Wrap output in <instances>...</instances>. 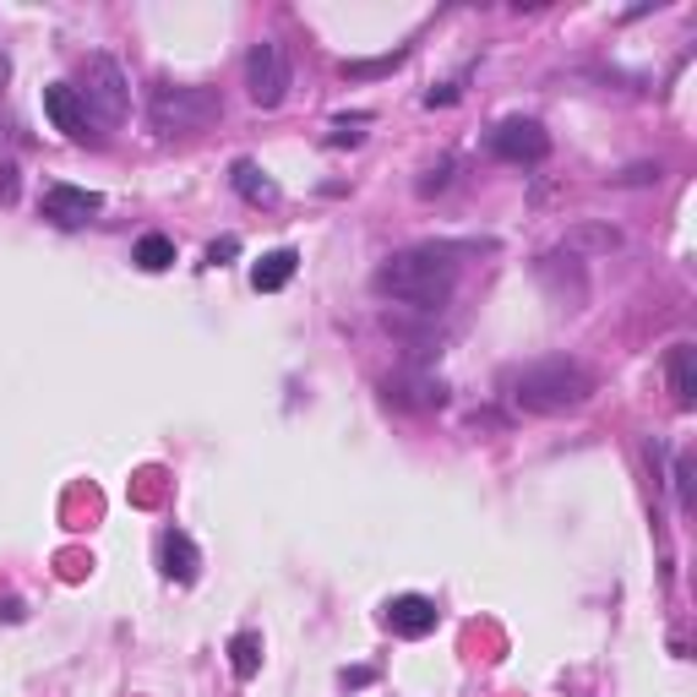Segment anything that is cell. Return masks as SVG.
Returning <instances> with one entry per match:
<instances>
[{"label": "cell", "instance_id": "2e32d148", "mask_svg": "<svg viewBox=\"0 0 697 697\" xmlns=\"http://www.w3.org/2000/svg\"><path fill=\"white\" fill-rule=\"evenodd\" d=\"M229 665H235V676H240V681H252L256 670H262V637H256V633H235V643H229Z\"/></svg>", "mask_w": 697, "mask_h": 697}, {"label": "cell", "instance_id": "4fadbf2b", "mask_svg": "<svg viewBox=\"0 0 697 697\" xmlns=\"http://www.w3.org/2000/svg\"><path fill=\"white\" fill-rule=\"evenodd\" d=\"M295 262H300V256H295V252H267V256H262V262H256V267H252V284H256V289H262V295H273V289H284V284L295 278Z\"/></svg>", "mask_w": 697, "mask_h": 697}, {"label": "cell", "instance_id": "44dd1931", "mask_svg": "<svg viewBox=\"0 0 697 697\" xmlns=\"http://www.w3.org/2000/svg\"><path fill=\"white\" fill-rule=\"evenodd\" d=\"M0 616H6V622H22V605H17V599H0Z\"/></svg>", "mask_w": 697, "mask_h": 697}, {"label": "cell", "instance_id": "ba28073f", "mask_svg": "<svg viewBox=\"0 0 697 697\" xmlns=\"http://www.w3.org/2000/svg\"><path fill=\"white\" fill-rule=\"evenodd\" d=\"M44 115H50L55 131L71 136V142H88V136H93V131H88L93 126V115H88V104L76 99L71 82H50V88H44Z\"/></svg>", "mask_w": 697, "mask_h": 697}, {"label": "cell", "instance_id": "5b68a950", "mask_svg": "<svg viewBox=\"0 0 697 697\" xmlns=\"http://www.w3.org/2000/svg\"><path fill=\"white\" fill-rule=\"evenodd\" d=\"M289 82H295V71H289V55H284L278 39H262V44L246 50V93H252V104L278 110L289 99Z\"/></svg>", "mask_w": 697, "mask_h": 697}, {"label": "cell", "instance_id": "9a60e30c", "mask_svg": "<svg viewBox=\"0 0 697 697\" xmlns=\"http://www.w3.org/2000/svg\"><path fill=\"white\" fill-rule=\"evenodd\" d=\"M131 262H136L142 273H164V267H175V240H170V235H142Z\"/></svg>", "mask_w": 697, "mask_h": 697}, {"label": "cell", "instance_id": "ffe728a7", "mask_svg": "<svg viewBox=\"0 0 697 697\" xmlns=\"http://www.w3.org/2000/svg\"><path fill=\"white\" fill-rule=\"evenodd\" d=\"M11 196H17V170L0 164V202H11Z\"/></svg>", "mask_w": 697, "mask_h": 697}, {"label": "cell", "instance_id": "ac0fdd59", "mask_svg": "<svg viewBox=\"0 0 697 697\" xmlns=\"http://www.w3.org/2000/svg\"><path fill=\"white\" fill-rule=\"evenodd\" d=\"M398 61H403V55H392V61H360V65H344V76H381V71H392Z\"/></svg>", "mask_w": 697, "mask_h": 697}, {"label": "cell", "instance_id": "8992f818", "mask_svg": "<svg viewBox=\"0 0 697 697\" xmlns=\"http://www.w3.org/2000/svg\"><path fill=\"white\" fill-rule=\"evenodd\" d=\"M491 153L508 158V164H540L551 153V136L540 121H502L491 131Z\"/></svg>", "mask_w": 697, "mask_h": 697}, {"label": "cell", "instance_id": "5bb4252c", "mask_svg": "<svg viewBox=\"0 0 697 697\" xmlns=\"http://www.w3.org/2000/svg\"><path fill=\"white\" fill-rule=\"evenodd\" d=\"M235 191H240L246 202H256V207H273V202H278V186L256 170L252 158H240V164H235Z\"/></svg>", "mask_w": 697, "mask_h": 697}, {"label": "cell", "instance_id": "8fae6325", "mask_svg": "<svg viewBox=\"0 0 697 697\" xmlns=\"http://www.w3.org/2000/svg\"><path fill=\"white\" fill-rule=\"evenodd\" d=\"M665 371H670V392H676V403H681V409H693V403H697V349H693V344H676Z\"/></svg>", "mask_w": 697, "mask_h": 697}, {"label": "cell", "instance_id": "52a82bcc", "mask_svg": "<svg viewBox=\"0 0 697 697\" xmlns=\"http://www.w3.org/2000/svg\"><path fill=\"white\" fill-rule=\"evenodd\" d=\"M99 207H104L99 191H82V186H50L44 191V218L61 224V229H82V224H93Z\"/></svg>", "mask_w": 697, "mask_h": 697}, {"label": "cell", "instance_id": "7a4b0ae2", "mask_svg": "<svg viewBox=\"0 0 697 697\" xmlns=\"http://www.w3.org/2000/svg\"><path fill=\"white\" fill-rule=\"evenodd\" d=\"M508 398L529 414H567V409H583L594 398V371L583 360H567V355L534 360V366L508 377Z\"/></svg>", "mask_w": 697, "mask_h": 697}, {"label": "cell", "instance_id": "9c48e42d", "mask_svg": "<svg viewBox=\"0 0 697 697\" xmlns=\"http://www.w3.org/2000/svg\"><path fill=\"white\" fill-rule=\"evenodd\" d=\"M387 627H392L398 637L437 633V605H431L426 594H398V599L387 605Z\"/></svg>", "mask_w": 697, "mask_h": 697}, {"label": "cell", "instance_id": "7c38bea8", "mask_svg": "<svg viewBox=\"0 0 697 697\" xmlns=\"http://www.w3.org/2000/svg\"><path fill=\"white\" fill-rule=\"evenodd\" d=\"M196 567H202V556H196L191 534L170 529V534H164V572H170L175 583H196Z\"/></svg>", "mask_w": 697, "mask_h": 697}, {"label": "cell", "instance_id": "277c9868", "mask_svg": "<svg viewBox=\"0 0 697 697\" xmlns=\"http://www.w3.org/2000/svg\"><path fill=\"white\" fill-rule=\"evenodd\" d=\"M76 99L88 104V115H99L104 126H121L131 110V82L121 61H110V55H88L82 61V88H76Z\"/></svg>", "mask_w": 697, "mask_h": 697}, {"label": "cell", "instance_id": "30bf717a", "mask_svg": "<svg viewBox=\"0 0 697 697\" xmlns=\"http://www.w3.org/2000/svg\"><path fill=\"white\" fill-rule=\"evenodd\" d=\"M567 256H605L622 246V229H611V224H594V218H583V224H572L567 229Z\"/></svg>", "mask_w": 697, "mask_h": 697}, {"label": "cell", "instance_id": "d6986e66", "mask_svg": "<svg viewBox=\"0 0 697 697\" xmlns=\"http://www.w3.org/2000/svg\"><path fill=\"white\" fill-rule=\"evenodd\" d=\"M235 252H240V240H235V235H224V240H213V246H207V262H213V267H224Z\"/></svg>", "mask_w": 697, "mask_h": 697}, {"label": "cell", "instance_id": "e0dca14e", "mask_svg": "<svg viewBox=\"0 0 697 697\" xmlns=\"http://www.w3.org/2000/svg\"><path fill=\"white\" fill-rule=\"evenodd\" d=\"M447 175H452V158H442V164H431V170H426V181H420V196L442 191V186H447Z\"/></svg>", "mask_w": 697, "mask_h": 697}, {"label": "cell", "instance_id": "6da1fadb", "mask_svg": "<svg viewBox=\"0 0 697 697\" xmlns=\"http://www.w3.org/2000/svg\"><path fill=\"white\" fill-rule=\"evenodd\" d=\"M458 256L463 246H409V252H392L377 267L371 289L392 306H409L420 317H437L452 289H458Z\"/></svg>", "mask_w": 697, "mask_h": 697}, {"label": "cell", "instance_id": "3957f363", "mask_svg": "<svg viewBox=\"0 0 697 697\" xmlns=\"http://www.w3.org/2000/svg\"><path fill=\"white\" fill-rule=\"evenodd\" d=\"M147 115H153V131L175 136V131H207L224 121V99L202 82H158L147 93Z\"/></svg>", "mask_w": 697, "mask_h": 697}]
</instances>
